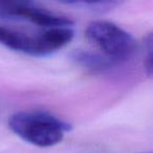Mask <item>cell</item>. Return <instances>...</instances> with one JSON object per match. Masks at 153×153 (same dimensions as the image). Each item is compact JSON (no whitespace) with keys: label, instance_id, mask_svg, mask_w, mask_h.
Wrapping results in <instances>:
<instances>
[{"label":"cell","instance_id":"6da1fadb","mask_svg":"<svg viewBox=\"0 0 153 153\" xmlns=\"http://www.w3.org/2000/svg\"><path fill=\"white\" fill-rule=\"evenodd\" d=\"M9 127L26 143L48 148L63 140L70 125L51 113L38 110L19 111L9 119Z\"/></svg>","mask_w":153,"mask_h":153},{"label":"cell","instance_id":"7a4b0ae2","mask_svg":"<svg viewBox=\"0 0 153 153\" xmlns=\"http://www.w3.org/2000/svg\"><path fill=\"white\" fill-rule=\"evenodd\" d=\"M71 27L45 28L37 33L0 26V44L30 56H47L65 47L74 38Z\"/></svg>","mask_w":153,"mask_h":153},{"label":"cell","instance_id":"3957f363","mask_svg":"<svg viewBox=\"0 0 153 153\" xmlns=\"http://www.w3.org/2000/svg\"><path fill=\"white\" fill-rule=\"evenodd\" d=\"M86 38L113 63L128 60L136 49L133 37L110 21H94L86 28Z\"/></svg>","mask_w":153,"mask_h":153},{"label":"cell","instance_id":"277c9868","mask_svg":"<svg viewBox=\"0 0 153 153\" xmlns=\"http://www.w3.org/2000/svg\"><path fill=\"white\" fill-rule=\"evenodd\" d=\"M0 19L26 20L45 28L72 25V21L65 16L47 11L30 1L19 0H0Z\"/></svg>","mask_w":153,"mask_h":153},{"label":"cell","instance_id":"5b68a950","mask_svg":"<svg viewBox=\"0 0 153 153\" xmlns=\"http://www.w3.org/2000/svg\"><path fill=\"white\" fill-rule=\"evenodd\" d=\"M70 57L76 64L91 71H103L110 68L114 64L104 55L83 49L74 51Z\"/></svg>","mask_w":153,"mask_h":153},{"label":"cell","instance_id":"8992f818","mask_svg":"<svg viewBox=\"0 0 153 153\" xmlns=\"http://www.w3.org/2000/svg\"><path fill=\"white\" fill-rule=\"evenodd\" d=\"M66 4L92 12V13H105V12L114 9L117 5L120 4V2H117V1H74V2H66Z\"/></svg>","mask_w":153,"mask_h":153},{"label":"cell","instance_id":"52a82bcc","mask_svg":"<svg viewBox=\"0 0 153 153\" xmlns=\"http://www.w3.org/2000/svg\"><path fill=\"white\" fill-rule=\"evenodd\" d=\"M145 71L148 74V76L153 78V51L149 53L145 61Z\"/></svg>","mask_w":153,"mask_h":153}]
</instances>
